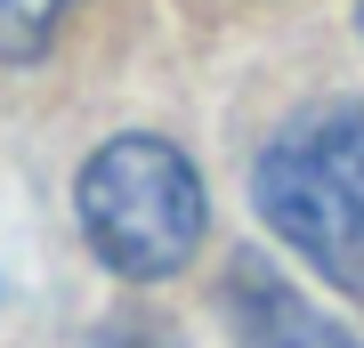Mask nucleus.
<instances>
[{
	"mask_svg": "<svg viewBox=\"0 0 364 348\" xmlns=\"http://www.w3.org/2000/svg\"><path fill=\"white\" fill-rule=\"evenodd\" d=\"M219 308H227V332L235 348H364L348 324H332L324 308H308L284 275H267L259 259H243V268L219 284Z\"/></svg>",
	"mask_w": 364,
	"mask_h": 348,
	"instance_id": "7ed1b4c3",
	"label": "nucleus"
},
{
	"mask_svg": "<svg viewBox=\"0 0 364 348\" xmlns=\"http://www.w3.org/2000/svg\"><path fill=\"white\" fill-rule=\"evenodd\" d=\"M81 0H0V65H33Z\"/></svg>",
	"mask_w": 364,
	"mask_h": 348,
	"instance_id": "20e7f679",
	"label": "nucleus"
},
{
	"mask_svg": "<svg viewBox=\"0 0 364 348\" xmlns=\"http://www.w3.org/2000/svg\"><path fill=\"white\" fill-rule=\"evenodd\" d=\"M73 211H81V235L122 284H162L178 275L203 243V179L195 162L178 154L170 138H105L73 179Z\"/></svg>",
	"mask_w": 364,
	"mask_h": 348,
	"instance_id": "f03ea898",
	"label": "nucleus"
},
{
	"mask_svg": "<svg viewBox=\"0 0 364 348\" xmlns=\"http://www.w3.org/2000/svg\"><path fill=\"white\" fill-rule=\"evenodd\" d=\"M356 25H364V9H356Z\"/></svg>",
	"mask_w": 364,
	"mask_h": 348,
	"instance_id": "39448f33",
	"label": "nucleus"
},
{
	"mask_svg": "<svg viewBox=\"0 0 364 348\" xmlns=\"http://www.w3.org/2000/svg\"><path fill=\"white\" fill-rule=\"evenodd\" d=\"M251 203L324 284L364 292V97L291 114L259 146Z\"/></svg>",
	"mask_w": 364,
	"mask_h": 348,
	"instance_id": "f257e3e1",
	"label": "nucleus"
}]
</instances>
